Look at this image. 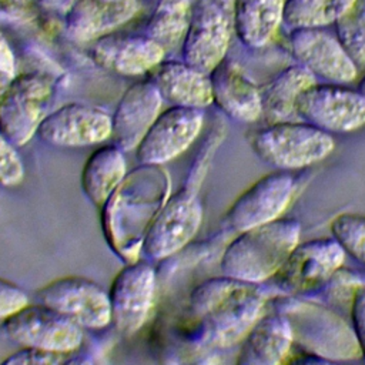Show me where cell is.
<instances>
[{"mask_svg": "<svg viewBox=\"0 0 365 365\" xmlns=\"http://www.w3.org/2000/svg\"><path fill=\"white\" fill-rule=\"evenodd\" d=\"M267 295L259 284L227 275L198 284L190 294L188 309L195 325L192 341L201 348L224 349L245 338L265 311Z\"/></svg>", "mask_w": 365, "mask_h": 365, "instance_id": "obj_1", "label": "cell"}, {"mask_svg": "<svg viewBox=\"0 0 365 365\" xmlns=\"http://www.w3.org/2000/svg\"><path fill=\"white\" fill-rule=\"evenodd\" d=\"M153 165L141 164L127 174L118 188L101 207L103 230L114 252L127 262L137 261L145 232L157 212L170 197L171 181L167 171H161L147 194L143 191Z\"/></svg>", "mask_w": 365, "mask_h": 365, "instance_id": "obj_2", "label": "cell"}, {"mask_svg": "<svg viewBox=\"0 0 365 365\" xmlns=\"http://www.w3.org/2000/svg\"><path fill=\"white\" fill-rule=\"evenodd\" d=\"M299 238V221L285 217L240 231L221 255V274L251 284L269 281Z\"/></svg>", "mask_w": 365, "mask_h": 365, "instance_id": "obj_3", "label": "cell"}, {"mask_svg": "<svg viewBox=\"0 0 365 365\" xmlns=\"http://www.w3.org/2000/svg\"><path fill=\"white\" fill-rule=\"evenodd\" d=\"M292 328L294 344L325 362L354 361L362 356L352 325L334 309L288 295L277 302Z\"/></svg>", "mask_w": 365, "mask_h": 365, "instance_id": "obj_4", "label": "cell"}, {"mask_svg": "<svg viewBox=\"0 0 365 365\" xmlns=\"http://www.w3.org/2000/svg\"><path fill=\"white\" fill-rule=\"evenodd\" d=\"M255 155L284 171L301 170L327 158L335 148L332 134L302 120L265 124L250 137Z\"/></svg>", "mask_w": 365, "mask_h": 365, "instance_id": "obj_5", "label": "cell"}, {"mask_svg": "<svg viewBox=\"0 0 365 365\" xmlns=\"http://www.w3.org/2000/svg\"><path fill=\"white\" fill-rule=\"evenodd\" d=\"M54 80L40 71L17 74L0 101V130L17 147L29 143L48 114Z\"/></svg>", "mask_w": 365, "mask_h": 365, "instance_id": "obj_6", "label": "cell"}, {"mask_svg": "<svg viewBox=\"0 0 365 365\" xmlns=\"http://www.w3.org/2000/svg\"><path fill=\"white\" fill-rule=\"evenodd\" d=\"M202 222V205L197 188L185 184L171 194L150 224L141 254L148 261L173 257L195 237Z\"/></svg>", "mask_w": 365, "mask_h": 365, "instance_id": "obj_7", "label": "cell"}, {"mask_svg": "<svg viewBox=\"0 0 365 365\" xmlns=\"http://www.w3.org/2000/svg\"><path fill=\"white\" fill-rule=\"evenodd\" d=\"M0 335L26 348L50 351H78L84 329L58 311L40 302L27 304L0 324Z\"/></svg>", "mask_w": 365, "mask_h": 365, "instance_id": "obj_8", "label": "cell"}, {"mask_svg": "<svg viewBox=\"0 0 365 365\" xmlns=\"http://www.w3.org/2000/svg\"><path fill=\"white\" fill-rule=\"evenodd\" d=\"M298 118L329 134L349 133L365 124V94L341 83H314L297 101Z\"/></svg>", "mask_w": 365, "mask_h": 365, "instance_id": "obj_9", "label": "cell"}, {"mask_svg": "<svg viewBox=\"0 0 365 365\" xmlns=\"http://www.w3.org/2000/svg\"><path fill=\"white\" fill-rule=\"evenodd\" d=\"M344 261L345 251L332 237L312 238L297 244L271 281L287 295L305 294L328 284Z\"/></svg>", "mask_w": 365, "mask_h": 365, "instance_id": "obj_10", "label": "cell"}, {"mask_svg": "<svg viewBox=\"0 0 365 365\" xmlns=\"http://www.w3.org/2000/svg\"><path fill=\"white\" fill-rule=\"evenodd\" d=\"M232 31V19L217 0H195L181 43L182 61L210 74L227 58Z\"/></svg>", "mask_w": 365, "mask_h": 365, "instance_id": "obj_11", "label": "cell"}, {"mask_svg": "<svg viewBox=\"0 0 365 365\" xmlns=\"http://www.w3.org/2000/svg\"><path fill=\"white\" fill-rule=\"evenodd\" d=\"M37 302L47 305L78 324L83 329H104L111 324L108 292L80 275L50 281L36 291Z\"/></svg>", "mask_w": 365, "mask_h": 365, "instance_id": "obj_12", "label": "cell"}, {"mask_svg": "<svg viewBox=\"0 0 365 365\" xmlns=\"http://www.w3.org/2000/svg\"><path fill=\"white\" fill-rule=\"evenodd\" d=\"M155 294V271L148 261L128 262L114 277L108 297L111 324L124 336L134 335L147 321Z\"/></svg>", "mask_w": 365, "mask_h": 365, "instance_id": "obj_13", "label": "cell"}, {"mask_svg": "<svg viewBox=\"0 0 365 365\" xmlns=\"http://www.w3.org/2000/svg\"><path fill=\"white\" fill-rule=\"evenodd\" d=\"M294 191L295 178L289 171L278 170L265 174L235 198L224 221L235 232L274 221L289 205Z\"/></svg>", "mask_w": 365, "mask_h": 365, "instance_id": "obj_14", "label": "cell"}, {"mask_svg": "<svg viewBox=\"0 0 365 365\" xmlns=\"http://www.w3.org/2000/svg\"><path fill=\"white\" fill-rule=\"evenodd\" d=\"M111 128V115L101 107L67 103L44 117L36 135L48 145L77 148L107 141Z\"/></svg>", "mask_w": 365, "mask_h": 365, "instance_id": "obj_15", "label": "cell"}, {"mask_svg": "<svg viewBox=\"0 0 365 365\" xmlns=\"http://www.w3.org/2000/svg\"><path fill=\"white\" fill-rule=\"evenodd\" d=\"M204 124L201 108L170 106L160 113L135 148L140 164L163 165L182 154L200 135Z\"/></svg>", "mask_w": 365, "mask_h": 365, "instance_id": "obj_16", "label": "cell"}, {"mask_svg": "<svg viewBox=\"0 0 365 365\" xmlns=\"http://www.w3.org/2000/svg\"><path fill=\"white\" fill-rule=\"evenodd\" d=\"M289 50L298 64L318 80L348 84L355 80L358 67L348 57L335 33L327 27L294 29L288 36Z\"/></svg>", "mask_w": 365, "mask_h": 365, "instance_id": "obj_17", "label": "cell"}, {"mask_svg": "<svg viewBox=\"0 0 365 365\" xmlns=\"http://www.w3.org/2000/svg\"><path fill=\"white\" fill-rule=\"evenodd\" d=\"M167 50L145 36L111 33L88 47L90 60L106 71L123 77H140L151 73L165 60Z\"/></svg>", "mask_w": 365, "mask_h": 365, "instance_id": "obj_18", "label": "cell"}, {"mask_svg": "<svg viewBox=\"0 0 365 365\" xmlns=\"http://www.w3.org/2000/svg\"><path fill=\"white\" fill-rule=\"evenodd\" d=\"M164 100L148 77L135 81L121 96L111 115V141L124 153L135 150L161 113Z\"/></svg>", "mask_w": 365, "mask_h": 365, "instance_id": "obj_19", "label": "cell"}, {"mask_svg": "<svg viewBox=\"0 0 365 365\" xmlns=\"http://www.w3.org/2000/svg\"><path fill=\"white\" fill-rule=\"evenodd\" d=\"M140 10V0H73L64 14V33L74 43H93L120 30Z\"/></svg>", "mask_w": 365, "mask_h": 365, "instance_id": "obj_20", "label": "cell"}, {"mask_svg": "<svg viewBox=\"0 0 365 365\" xmlns=\"http://www.w3.org/2000/svg\"><path fill=\"white\" fill-rule=\"evenodd\" d=\"M212 104L238 123H254L262 115L261 88L247 76L241 66L224 58L211 73Z\"/></svg>", "mask_w": 365, "mask_h": 365, "instance_id": "obj_21", "label": "cell"}, {"mask_svg": "<svg viewBox=\"0 0 365 365\" xmlns=\"http://www.w3.org/2000/svg\"><path fill=\"white\" fill-rule=\"evenodd\" d=\"M292 345L294 335L288 318L277 309L264 312L242 339L237 364L278 365L287 361Z\"/></svg>", "mask_w": 365, "mask_h": 365, "instance_id": "obj_22", "label": "cell"}, {"mask_svg": "<svg viewBox=\"0 0 365 365\" xmlns=\"http://www.w3.org/2000/svg\"><path fill=\"white\" fill-rule=\"evenodd\" d=\"M150 78L158 88L164 103L170 106L204 110L212 104L210 74L182 60H164L151 71Z\"/></svg>", "mask_w": 365, "mask_h": 365, "instance_id": "obj_23", "label": "cell"}, {"mask_svg": "<svg viewBox=\"0 0 365 365\" xmlns=\"http://www.w3.org/2000/svg\"><path fill=\"white\" fill-rule=\"evenodd\" d=\"M285 0H234L232 27L248 48H262L271 43L284 20Z\"/></svg>", "mask_w": 365, "mask_h": 365, "instance_id": "obj_24", "label": "cell"}, {"mask_svg": "<svg viewBox=\"0 0 365 365\" xmlns=\"http://www.w3.org/2000/svg\"><path fill=\"white\" fill-rule=\"evenodd\" d=\"M314 83H317V78L304 66L297 63L285 67L261 88V117L267 124L299 120L297 113L298 97Z\"/></svg>", "mask_w": 365, "mask_h": 365, "instance_id": "obj_25", "label": "cell"}, {"mask_svg": "<svg viewBox=\"0 0 365 365\" xmlns=\"http://www.w3.org/2000/svg\"><path fill=\"white\" fill-rule=\"evenodd\" d=\"M127 175L124 151L106 144L91 153L81 171V188L97 207H103Z\"/></svg>", "mask_w": 365, "mask_h": 365, "instance_id": "obj_26", "label": "cell"}, {"mask_svg": "<svg viewBox=\"0 0 365 365\" xmlns=\"http://www.w3.org/2000/svg\"><path fill=\"white\" fill-rule=\"evenodd\" d=\"M191 7L190 0H157L143 33L167 51L181 46L190 24Z\"/></svg>", "mask_w": 365, "mask_h": 365, "instance_id": "obj_27", "label": "cell"}, {"mask_svg": "<svg viewBox=\"0 0 365 365\" xmlns=\"http://www.w3.org/2000/svg\"><path fill=\"white\" fill-rule=\"evenodd\" d=\"M355 7V0H285L282 24L294 29L328 27Z\"/></svg>", "mask_w": 365, "mask_h": 365, "instance_id": "obj_28", "label": "cell"}, {"mask_svg": "<svg viewBox=\"0 0 365 365\" xmlns=\"http://www.w3.org/2000/svg\"><path fill=\"white\" fill-rule=\"evenodd\" d=\"M331 237L352 259L365 267V215L342 212L329 224Z\"/></svg>", "mask_w": 365, "mask_h": 365, "instance_id": "obj_29", "label": "cell"}, {"mask_svg": "<svg viewBox=\"0 0 365 365\" xmlns=\"http://www.w3.org/2000/svg\"><path fill=\"white\" fill-rule=\"evenodd\" d=\"M335 36L354 64L365 66V17L355 9L342 16L335 24Z\"/></svg>", "mask_w": 365, "mask_h": 365, "instance_id": "obj_30", "label": "cell"}, {"mask_svg": "<svg viewBox=\"0 0 365 365\" xmlns=\"http://www.w3.org/2000/svg\"><path fill=\"white\" fill-rule=\"evenodd\" d=\"M24 164L13 144L0 130V187H16L24 180Z\"/></svg>", "mask_w": 365, "mask_h": 365, "instance_id": "obj_31", "label": "cell"}, {"mask_svg": "<svg viewBox=\"0 0 365 365\" xmlns=\"http://www.w3.org/2000/svg\"><path fill=\"white\" fill-rule=\"evenodd\" d=\"M77 351L64 352V351H50L41 348H26L20 346L19 351L13 352L9 358H6L1 364L10 365H58V364H73L77 362L76 359Z\"/></svg>", "mask_w": 365, "mask_h": 365, "instance_id": "obj_32", "label": "cell"}, {"mask_svg": "<svg viewBox=\"0 0 365 365\" xmlns=\"http://www.w3.org/2000/svg\"><path fill=\"white\" fill-rule=\"evenodd\" d=\"M29 302L27 292L17 284L0 278V321L9 318Z\"/></svg>", "mask_w": 365, "mask_h": 365, "instance_id": "obj_33", "label": "cell"}, {"mask_svg": "<svg viewBox=\"0 0 365 365\" xmlns=\"http://www.w3.org/2000/svg\"><path fill=\"white\" fill-rule=\"evenodd\" d=\"M17 76L16 53L6 36L0 29V101L7 91L9 86Z\"/></svg>", "mask_w": 365, "mask_h": 365, "instance_id": "obj_34", "label": "cell"}, {"mask_svg": "<svg viewBox=\"0 0 365 365\" xmlns=\"http://www.w3.org/2000/svg\"><path fill=\"white\" fill-rule=\"evenodd\" d=\"M351 325L365 358V288H356L351 302Z\"/></svg>", "mask_w": 365, "mask_h": 365, "instance_id": "obj_35", "label": "cell"}, {"mask_svg": "<svg viewBox=\"0 0 365 365\" xmlns=\"http://www.w3.org/2000/svg\"><path fill=\"white\" fill-rule=\"evenodd\" d=\"M361 16L365 17V0H355V7H354Z\"/></svg>", "mask_w": 365, "mask_h": 365, "instance_id": "obj_36", "label": "cell"}, {"mask_svg": "<svg viewBox=\"0 0 365 365\" xmlns=\"http://www.w3.org/2000/svg\"><path fill=\"white\" fill-rule=\"evenodd\" d=\"M358 90L365 94V76L361 78V81H359V84H358Z\"/></svg>", "mask_w": 365, "mask_h": 365, "instance_id": "obj_37", "label": "cell"}]
</instances>
